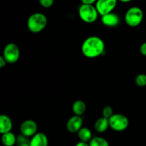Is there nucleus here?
I'll return each instance as SVG.
<instances>
[{"instance_id":"nucleus-7","label":"nucleus","mask_w":146,"mask_h":146,"mask_svg":"<svg viewBox=\"0 0 146 146\" xmlns=\"http://www.w3.org/2000/svg\"><path fill=\"white\" fill-rule=\"evenodd\" d=\"M117 4L118 0H97L95 6L99 15L103 16L112 12Z\"/></svg>"},{"instance_id":"nucleus-25","label":"nucleus","mask_w":146,"mask_h":146,"mask_svg":"<svg viewBox=\"0 0 146 146\" xmlns=\"http://www.w3.org/2000/svg\"><path fill=\"white\" fill-rule=\"evenodd\" d=\"M75 146H89V143L86 142H84V141H80L78 143L76 144Z\"/></svg>"},{"instance_id":"nucleus-4","label":"nucleus","mask_w":146,"mask_h":146,"mask_svg":"<svg viewBox=\"0 0 146 146\" xmlns=\"http://www.w3.org/2000/svg\"><path fill=\"white\" fill-rule=\"evenodd\" d=\"M144 14L138 7H132L127 10L125 14V23L131 27H138L143 20Z\"/></svg>"},{"instance_id":"nucleus-13","label":"nucleus","mask_w":146,"mask_h":146,"mask_svg":"<svg viewBox=\"0 0 146 146\" xmlns=\"http://www.w3.org/2000/svg\"><path fill=\"white\" fill-rule=\"evenodd\" d=\"M109 127V120L104 117L98 118L94 124V129L99 133L106 132Z\"/></svg>"},{"instance_id":"nucleus-20","label":"nucleus","mask_w":146,"mask_h":146,"mask_svg":"<svg viewBox=\"0 0 146 146\" xmlns=\"http://www.w3.org/2000/svg\"><path fill=\"white\" fill-rule=\"evenodd\" d=\"M113 114V109L110 106H105L103 108L102 115L104 118H106L108 119H109Z\"/></svg>"},{"instance_id":"nucleus-8","label":"nucleus","mask_w":146,"mask_h":146,"mask_svg":"<svg viewBox=\"0 0 146 146\" xmlns=\"http://www.w3.org/2000/svg\"><path fill=\"white\" fill-rule=\"evenodd\" d=\"M38 125L36 123L31 119H28L21 123L20 125V133L26 136L32 137L37 133Z\"/></svg>"},{"instance_id":"nucleus-1","label":"nucleus","mask_w":146,"mask_h":146,"mask_svg":"<svg viewBox=\"0 0 146 146\" xmlns=\"http://www.w3.org/2000/svg\"><path fill=\"white\" fill-rule=\"evenodd\" d=\"M81 51L86 58H97L105 51V43L100 37L91 36L84 40L81 45Z\"/></svg>"},{"instance_id":"nucleus-23","label":"nucleus","mask_w":146,"mask_h":146,"mask_svg":"<svg viewBox=\"0 0 146 146\" xmlns=\"http://www.w3.org/2000/svg\"><path fill=\"white\" fill-rule=\"evenodd\" d=\"M7 64V61H6L5 58H4L3 56H0V68H3V67H4Z\"/></svg>"},{"instance_id":"nucleus-14","label":"nucleus","mask_w":146,"mask_h":146,"mask_svg":"<svg viewBox=\"0 0 146 146\" xmlns=\"http://www.w3.org/2000/svg\"><path fill=\"white\" fill-rule=\"evenodd\" d=\"M86 111V105L82 100H77L73 104L72 111L74 115H83Z\"/></svg>"},{"instance_id":"nucleus-3","label":"nucleus","mask_w":146,"mask_h":146,"mask_svg":"<svg viewBox=\"0 0 146 146\" xmlns=\"http://www.w3.org/2000/svg\"><path fill=\"white\" fill-rule=\"evenodd\" d=\"M98 14L96 6L93 4H82L78 8V16L85 23L91 24L95 22L98 19Z\"/></svg>"},{"instance_id":"nucleus-2","label":"nucleus","mask_w":146,"mask_h":146,"mask_svg":"<svg viewBox=\"0 0 146 146\" xmlns=\"http://www.w3.org/2000/svg\"><path fill=\"white\" fill-rule=\"evenodd\" d=\"M48 19L43 13L36 12L31 14L27 19V28L31 32L37 34L42 31L46 28Z\"/></svg>"},{"instance_id":"nucleus-16","label":"nucleus","mask_w":146,"mask_h":146,"mask_svg":"<svg viewBox=\"0 0 146 146\" xmlns=\"http://www.w3.org/2000/svg\"><path fill=\"white\" fill-rule=\"evenodd\" d=\"M77 133H78V138L81 141L89 143L90 141L92 139V133L91 130L88 128L82 127Z\"/></svg>"},{"instance_id":"nucleus-18","label":"nucleus","mask_w":146,"mask_h":146,"mask_svg":"<svg viewBox=\"0 0 146 146\" xmlns=\"http://www.w3.org/2000/svg\"><path fill=\"white\" fill-rule=\"evenodd\" d=\"M17 146H30V139L29 137L20 133L17 136Z\"/></svg>"},{"instance_id":"nucleus-24","label":"nucleus","mask_w":146,"mask_h":146,"mask_svg":"<svg viewBox=\"0 0 146 146\" xmlns=\"http://www.w3.org/2000/svg\"><path fill=\"white\" fill-rule=\"evenodd\" d=\"M96 1L97 0H81V3L84 4H94Z\"/></svg>"},{"instance_id":"nucleus-6","label":"nucleus","mask_w":146,"mask_h":146,"mask_svg":"<svg viewBox=\"0 0 146 146\" xmlns=\"http://www.w3.org/2000/svg\"><path fill=\"white\" fill-rule=\"evenodd\" d=\"M2 56L8 64L17 62L20 56V50L18 46L14 43L7 44L3 50Z\"/></svg>"},{"instance_id":"nucleus-12","label":"nucleus","mask_w":146,"mask_h":146,"mask_svg":"<svg viewBox=\"0 0 146 146\" xmlns=\"http://www.w3.org/2000/svg\"><path fill=\"white\" fill-rule=\"evenodd\" d=\"M13 128V123L11 118L7 115H0V133L1 134L10 132Z\"/></svg>"},{"instance_id":"nucleus-21","label":"nucleus","mask_w":146,"mask_h":146,"mask_svg":"<svg viewBox=\"0 0 146 146\" xmlns=\"http://www.w3.org/2000/svg\"><path fill=\"white\" fill-rule=\"evenodd\" d=\"M40 4L44 8H49L54 4V0H38Z\"/></svg>"},{"instance_id":"nucleus-9","label":"nucleus","mask_w":146,"mask_h":146,"mask_svg":"<svg viewBox=\"0 0 146 146\" xmlns=\"http://www.w3.org/2000/svg\"><path fill=\"white\" fill-rule=\"evenodd\" d=\"M83 118L81 115H74L68 120L66 123V129L71 133H78L83 126Z\"/></svg>"},{"instance_id":"nucleus-5","label":"nucleus","mask_w":146,"mask_h":146,"mask_svg":"<svg viewBox=\"0 0 146 146\" xmlns=\"http://www.w3.org/2000/svg\"><path fill=\"white\" fill-rule=\"evenodd\" d=\"M108 120L110 128L117 132L124 131L129 125V120L123 114L114 113Z\"/></svg>"},{"instance_id":"nucleus-19","label":"nucleus","mask_w":146,"mask_h":146,"mask_svg":"<svg viewBox=\"0 0 146 146\" xmlns=\"http://www.w3.org/2000/svg\"><path fill=\"white\" fill-rule=\"evenodd\" d=\"M135 83L138 86L144 87L146 86V74H138L135 78Z\"/></svg>"},{"instance_id":"nucleus-15","label":"nucleus","mask_w":146,"mask_h":146,"mask_svg":"<svg viewBox=\"0 0 146 146\" xmlns=\"http://www.w3.org/2000/svg\"><path fill=\"white\" fill-rule=\"evenodd\" d=\"M1 135V141L4 146H14L17 143V136L11 131Z\"/></svg>"},{"instance_id":"nucleus-17","label":"nucleus","mask_w":146,"mask_h":146,"mask_svg":"<svg viewBox=\"0 0 146 146\" xmlns=\"http://www.w3.org/2000/svg\"><path fill=\"white\" fill-rule=\"evenodd\" d=\"M89 146H109L108 141L102 137H94L90 141Z\"/></svg>"},{"instance_id":"nucleus-26","label":"nucleus","mask_w":146,"mask_h":146,"mask_svg":"<svg viewBox=\"0 0 146 146\" xmlns=\"http://www.w3.org/2000/svg\"><path fill=\"white\" fill-rule=\"evenodd\" d=\"M119 1H121V2L123 3H128V2H130V1H131L132 0H119Z\"/></svg>"},{"instance_id":"nucleus-11","label":"nucleus","mask_w":146,"mask_h":146,"mask_svg":"<svg viewBox=\"0 0 146 146\" xmlns=\"http://www.w3.org/2000/svg\"><path fill=\"white\" fill-rule=\"evenodd\" d=\"M48 137L44 133H36L30 139V146H48Z\"/></svg>"},{"instance_id":"nucleus-10","label":"nucleus","mask_w":146,"mask_h":146,"mask_svg":"<svg viewBox=\"0 0 146 146\" xmlns=\"http://www.w3.org/2000/svg\"><path fill=\"white\" fill-rule=\"evenodd\" d=\"M101 22L104 26L108 27H115L121 22L119 16L114 12L108 13L101 16Z\"/></svg>"},{"instance_id":"nucleus-22","label":"nucleus","mask_w":146,"mask_h":146,"mask_svg":"<svg viewBox=\"0 0 146 146\" xmlns=\"http://www.w3.org/2000/svg\"><path fill=\"white\" fill-rule=\"evenodd\" d=\"M140 52L144 56H146V42L143 43L140 46Z\"/></svg>"}]
</instances>
